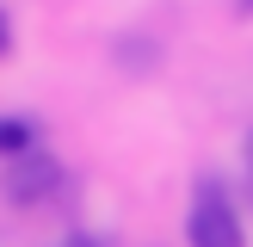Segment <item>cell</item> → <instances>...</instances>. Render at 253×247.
Segmentation results:
<instances>
[{"mask_svg": "<svg viewBox=\"0 0 253 247\" xmlns=\"http://www.w3.org/2000/svg\"><path fill=\"white\" fill-rule=\"evenodd\" d=\"M185 241L192 247H247L241 241V216H235L222 185H198L192 210H185Z\"/></svg>", "mask_w": 253, "mask_h": 247, "instance_id": "obj_1", "label": "cell"}, {"mask_svg": "<svg viewBox=\"0 0 253 247\" xmlns=\"http://www.w3.org/2000/svg\"><path fill=\"white\" fill-rule=\"evenodd\" d=\"M62 185H68V167H62V161H49L43 148H37V155H25L19 167L6 173V198L12 204H49V198H62Z\"/></svg>", "mask_w": 253, "mask_h": 247, "instance_id": "obj_2", "label": "cell"}, {"mask_svg": "<svg viewBox=\"0 0 253 247\" xmlns=\"http://www.w3.org/2000/svg\"><path fill=\"white\" fill-rule=\"evenodd\" d=\"M0 155H37V124L31 118H0Z\"/></svg>", "mask_w": 253, "mask_h": 247, "instance_id": "obj_3", "label": "cell"}, {"mask_svg": "<svg viewBox=\"0 0 253 247\" xmlns=\"http://www.w3.org/2000/svg\"><path fill=\"white\" fill-rule=\"evenodd\" d=\"M56 247H105V241H99V235H86V229H74V235H62Z\"/></svg>", "mask_w": 253, "mask_h": 247, "instance_id": "obj_4", "label": "cell"}, {"mask_svg": "<svg viewBox=\"0 0 253 247\" xmlns=\"http://www.w3.org/2000/svg\"><path fill=\"white\" fill-rule=\"evenodd\" d=\"M12 49V25H6V12H0V56Z\"/></svg>", "mask_w": 253, "mask_h": 247, "instance_id": "obj_5", "label": "cell"}, {"mask_svg": "<svg viewBox=\"0 0 253 247\" xmlns=\"http://www.w3.org/2000/svg\"><path fill=\"white\" fill-rule=\"evenodd\" d=\"M241 155H247V179H253V130H247V148H241Z\"/></svg>", "mask_w": 253, "mask_h": 247, "instance_id": "obj_6", "label": "cell"}, {"mask_svg": "<svg viewBox=\"0 0 253 247\" xmlns=\"http://www.w3.org/2000/svg\"><path fill=\"white\" fill-rule=\"evenodd\" d=\"M241 12H253V0H241Z\"/></svg>", "mask_w": 253, "mask_h": 247, "instance_id": "obj_7", "label": "cell"}]
</instances>
